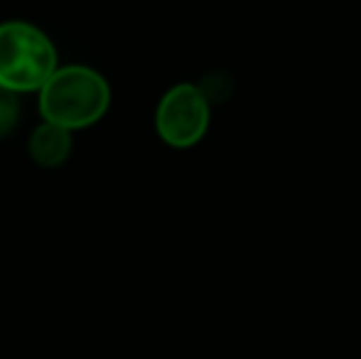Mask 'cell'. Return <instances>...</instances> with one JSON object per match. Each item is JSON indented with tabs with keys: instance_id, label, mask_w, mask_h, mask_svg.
Masks as SVG:
<instances>
[{
	"instance_id": "4",
	"label": "cell",
	"mask_w": 361,
	"mask_h": 359,
	"mask_svg": "<svg viewBox=\"0 0 361 359\" xmlns=\"http://www.w3.org/2000/svg\"><path fill=\"white\" fill-rule=\"evenodd\" d=\"M72 130L44 121L30 135V155L42 168H57L72 155Z\"/></svg>"
},
{
	"instance_id": "2",
	"label": "cell",
	"mask_w": 361,
	"mask_h": 359,
	"mask_svg": "<svg viewBox=\"0 0 361 359\" xmlns=\"http://www.w3.org/2000/svg\"><path fill=\"white\" fill-rule=\"evenodd\" d=\"M57 69V49L39 28L23 20L0 25V89L39 91Z\"/></svg>"
},
{
	"instance_id": "5",
	"label": "cell",
	"mask_w": 361,
	"mask_h": 359,
	"mask_svg": "<svg viewBox=\"0 0 361 359\" xmlns=\"http://www.w3.org/2000/svg\"><path fill=\"white\" fill-rule=\"evenodd\" d=\"M20 116V99L13 91L0 89V138L8 135L15 128Z\"/></svg>"
},
{
	"instance_id": "3",
	"label": "cell",
	"mask_w": 361,
	"mask_h": 359,
	"mask_svg": "<svg viewBox=\"0 0 361 359\" xmlns=\"http://www.w3.org/2000/svg\"><path fill=\"white\" fill-rule=\"evenodd\" d=\"M209 123V96L197 84H177L157 104V135L172 148H192V145H197L207 135Z\"/></svg>"
},
{
	"instance_id": "1",
	"label": "cell",
	"mask_w": 361,
	"mask_h": 359,
	"mask_svg": "<svg viewBox=\"0 0 361 359\" xmlns=\"http://www.w3.org/2000/svg\"><path fill=\"white\" fill-rule=\"evenodd\" d=\"M111 106L109 82L96 69L69 64L57 67L39 89V114L67 130L89 128Z\"/></svg>"
}]
</instances>
